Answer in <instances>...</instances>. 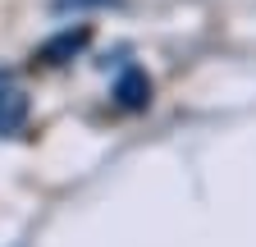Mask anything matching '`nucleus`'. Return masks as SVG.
Listing matches in <instances>:
<instances>
[{
  "instance_id": "f257e3e1",
  "label": "nucleus",
  "mask_w": 256,
  "mask_h": 247,
  "mask_svg": "<svg viewBox=\"0 0 256 247\" xmlns=\"http://www.w3.org/2000/svg\"><path fill=\"white\" fill-rule=\"evenodd\" d=\"M28 124V96L18 87H5L0 92V138H14Z\"/></svg>"
},
{
  "instance_id": "f03ea898",
  "label": "nucleus",
  "mask_w": 256,
  "mask_h": 247,
  "mask_svg": "<svg viewBox=\"0 0 256 247\" xmlns=\"http://www.w3.org/2000/svg\"><path fill=\"white\" fill-rule=\"evenodd\" d=\"M114 96H119V106H124V110H138V106H146V101H151V82H146V74L128 69V74L114 82Z\"/></svg>"
},
{
  "instance_id": "7ed1b4c3",
  "label": "nucleus",
  "mask_w": 256,
  "mask_h": 247,
  "mask_svg": "<svg viewBox=\"0 0 256 247\" xmlns=\"http://www.w3.org/2000/svg\"><path fill=\"white\" fill-rule=\"evenodd\" d=\"M82 46H87V28H78V32H60L55 42L42 46V60H46V64H64V60H69L74 50H82Z\"/></svg>"
}]
</instances>
